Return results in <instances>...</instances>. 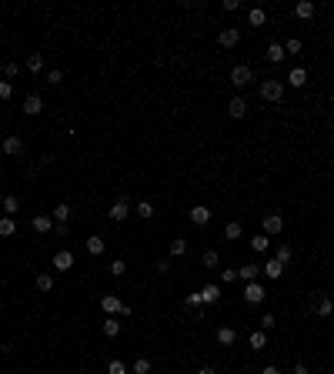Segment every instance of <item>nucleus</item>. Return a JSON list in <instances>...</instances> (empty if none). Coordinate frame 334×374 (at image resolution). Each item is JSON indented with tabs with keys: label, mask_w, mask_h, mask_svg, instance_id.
Segmentation results:
<instances>
[{
	"label": "nucleus",
	"mask_w": 334,
	"mask_h": 374,
	"mask_svg": "<svg viewBox=\"0 0 334 374\" xmlns=\"http://www.w3.org/2000/svg\"><path fill=\"white\" fill-rule=\"evenodd\" d=\"M261 97L268 104H281L284 100V84L281 80H261Z\"/></svg>",
	"instance_id": "obj_1"
},
{
	"label": "nucleus",
	"mask_w": 334,
	"mask_h": 374,
	"mask_svg": "<svg viewBox=\"0 0 334 374\" xmlns=\"http://www.w3.org/2000/svg\"><path fill=\"white\" fill-rule=\"evenodd\" d=\"M311 311H314L318 318H331V314H334V301L327 294H321V291H314V294H311Z\"/></svg>",
	"instance_id": "obj_2"
},
{
	"label": "nucleus",
	"mask_w": 334,
	"mask_h": 374,
	"mask_svg": "<svg viewBox=\"0 0 334 374\" xmlns=\"http://www.w3.org/2000/svg\"><path fill=\"white\" fill-rule=\"evenodd\" d=\"M101 308L107 311L111 318H114V314H124V318H127V314H130V304H124V301H120L117 294H104V297H101Z\"/></svg>",
	"instance_id": "obj_3"
},
{
	"label": "nucleus",
	"mask_w": 334,
	"mask_h": 374,
	"mask_svg": "<svg viewBox=\"0 0 334 374\" xmlns=\"http://www.w3.org/2000/svg\"><path fill=\"white\" fill-rule=\"evenodd\" d=\"M247 80H254V71H251L247 64H238L231 71V84H234V87H247Z\"/></svg>",
	"instance_id": "obj_4"
},
{
	"label": "nucleus",
	"mask_w": 334,
	"mask_h": 374,
	"mask_svg": "<svg viewBox=\"0 0 334 374\" xmlns=\"http://www.w3.org/2000/svg\"><path fill=\"white\" fill-rule=\"evenodd\" d=\"M107 217H111V221H127L130 217V207H127V197H120V200H114L111 204V211H107Z\"/></svg>",
	"instance_id": "obj_5"
},
{
	"label": "nucleus",
	"mask_w": 334,
	"mask_h": 374,
	"mask_svg": "<svg viewBox=\"0 0 334 374\" xmlns=\"http://www.w3.org/2000/svg\"><path fill=\"white\" fill-rule=\"evenodd\" d=\"M0 147H4L7 157H20V154H24V141H20V137H10V134L0 141Z\"/></svg>",
	"instance_id": "obj_6"
},
{
	"label": "nucleus",
	"mask_w": 334,
	"mask_h": 374,
	"mask_svg": "<svg viewBox=\"0 0 334 374\" xmlns=\"http://www.w3.org/2000/svg\"><path fill=\"white\" fill-rule=\"evenodd\" d=\"M264 297H268V291H264L261 284H254V281L244 287V301H247V304H261Z\"/></svg>",
	"instance_id": "obj_7"
},
{
	"label": "nucleus",
	"mask_w": 334,
	"mask_h": 374,
	"mask_svg": "<svg viewBox=\"0 0 334 374\" xmlns=\"http://www.w3.org/2000/svg\"><path fill=\"white\" fill-rule=\"evenodd\" d=\"M281 231H284V217H281V214H268V217H264V234H268V237H271V234H281Z\"/></svg>",
	"instance_id": "obj_8"
},
{
	"label": "nucleus",
	"mask_w": 334,
	"mask_h": 374,
	"mask_svg": "<svg viewBox=\"0 0 334 374\" xmlns=\"http://www.w3.org/2000/svg\"><path fill=\"white\" fill-rule=\"evenodd\" d=\"M20 111H24L27 117H37V114L44 111V100H40L37 94H30V97H24V107H20Z\"/></svg>",
	"instance_id": "obj_9"
},
{
	"label": "nucleus",
	"mask_w": 334,
	"mask_h": 374,
	"mask_svg": "<svg viewBox=\"0 0 334 374\" xmlns=\"http://www.w3.org/2000/svg\"><path fill=\"white\" fill-rule=\"evenodd\" d=\"M207 221H211V207H204V204H194V207H191V224L204 227Z\"/></svg>",
	"instance_id": "obj_10"
},
{
	"label": "nucleus",
	"mask_w": 334,
	"mask_h": 374,
	"mask_svg": "<svg viewBox=\"0 0 334 374\" xmlns=\"http://www.w3.org/2000/svg\"><path fill=\"white\" fill-rule=\"evenodd\" d=\"M238 40H241V30H238V27H224L221 37H217V44H221V47H234Z\"/></svg>",
	"instance_id": "obj_11"
},
{
	"label": "nucleus",
	"mask_w": 334,
	"mask_h": 374,
	"mask_svg": "<svg viewBox=\"0 0 334 374\" xmlns=\"http://www.w3.org/2000/svg\"><path fill=\"white\" fill-rule=\"evenodd\" d=\"M314 14H318V7H314L311 0H301V4H294V17H297V20H311Z\"/></svg>",
	"instance_id": "obj_12"
},
{
	"label": "nucleus",
	"mask_w": 334,
	"mask_h": 374,
	"mask_svg": "<svg viewBox=\"0 0 334 374\" xmlns=\"http://www.w3.org/2000/svg\"><path fill=\"white\" fill-rule=\"evenodd\" d=\"M261 271H264V278H271V281H278V278H281V274H284V264H281V261H278V257H271V261H268V264H264Z\"/></svg>",
	"instance_id": "obj_13"
},
{
	"label": "nucleus",
	"mask_w": 334,
	"mask_h": 374,
	"mask_svg": "<svg viewBox=\"0 0 334 374\" xmlns=\"http://www.w3.org/2000/svg\"><path fill=\"white\" fill-rule=\"evenodd\" d=\"M54 267H57V271H71V267H74V254H71V251H57V254H54Z\"/></svg>",
	"instance_id": "obj_14"
},
{
	"label": "nucleus",
	"mask_w": 334,
	"mask_h": 374,
	"mask_svg": "<svg viewBox=\"0 0 334 374\" xmlns=\"http://www.w3.org/2000/svg\"><path fill=\"white\" fill-rule=\"evenodd\" d=\"M227 114H231V117H244V114H247V100H244V97H231Z\"/></svg>",
	"instance_id": "obj_15"
},
{
	"label": "nucleus",
	"mask_w": 334,
	"mask_h": 374,
	"mask_svg": "<svg viewBox=\"0 0 334 374\" xmlns=\"http://www.w3.org/2000/svg\"><path fill=\"white\" fill-rule=\"evenodd\" d=\"M50 227H54V217H47V214H37V217H34V231H37V234H47Z\"/></svg>",
	"instance_id": "obj_16"
},
{
	"label": "nucleus",
	"mask_w": 334,
	"mask_h": 374,
	"mask_svg": "<svg viewBox=\"0 0 334 374\" xmlns=\"http://www.w3.org/2000/svg\"><path fill=\"white\" fill-rule=\"evenodd\" d=\"M287 84H294V87H304V84H308V71H304V67H294V71L287 74Z\"/></svg>",
	"instance_id": "obj_17"
},
{
	"label": "nucleus",
	"mask_w": 334,
	"mask_h": 374,
	"mask_svg": "<svg viewBox=\"0 0 334 374\" xmlns=\"http://www.w3.org/2000/svg\"><path fill=\"white\" fill-rule=\"evenodd\" d=\"M264 57H268L271 64H281L287 54H284V47H281V44H268V54H264Z\"/></svg>",
	"instance_id": "obj_18"
},
{
	"label": "nucleus",
	"mask_w": 334,
	"mask_h": 374,
	"mask_svg": "<svg viewBox=\"0 0 334 374\" xmlns=\"http://www.w3.org/2000/svg\"><path fill=\"white\" fill-rule=\"evenodd\" d=\"M17 234V221L14 217H0V237H14Z\"/></svg>",
	"instance_id": "obj_19"
},
{
	"label": "nucleus",
	"mask_w": 334,
	"mask_h": 374,
	"mask_svg": "<svg viewBox=\"0 0 334 374\" xmlns=\"http://www.w3.org/2000/svg\"><path fill=\"white\" fill-rule=\"evenodd\" d=\"M234 341H238L234 327H217V344H234Z\"/></svg>",
	"instance_id": "obj_20"
},
{
	"label": "nucleus",
	"mask_w": 334,
	"mask_h": 374,
	"mask_svg": "<svg viewBox=\"0 0 334 374\" xmlns=\"http://www.w3.org/2000/svg\"><path fill=\"white\" fill-rule=\"evenodd\" d=\"M201 297H204V304H214V301H221V287H217V284H207L204 291H201Z\"/></svg>",
	"instance_id": "obj_21"
},
{
	"label": "nucleus",
	"mask_w": 334,
	"mask_h": 374,
	"mask_svg": "<svg viewBox=\"0 0 334 374\" xmlns=\"http://www.w3.org/2000/svg\"><path fill=\"white\" fill-rule=\"evenodd\" d=\"M257 271H261V267H257V264H244V267H238V278H244L247 284H251V281L257 278Z\"/></svg>",
	"instance_id": "obj_22"
},
{
	"label": "nucleus",
	"mask_w": 334,
	"mask_h": 374,
	"mask_svg": "<svg viewBox=\"0 0 334 374\" xmlns=\"http://www.w3.org/2000/svg\"><path fill=\"white\" fill-rule=\"evenodd\" d=\"M0 204H4V214H17V207H20V200L14 197V194H4V200H0Z\"/></svg>",
	"instance_id": "obj_23"
},
{
	"label": "nucleus",
	"mask_w": 334,
	"mask_h": 374,
	"mask_svg": "<svg viewBox=\"0 0 334 374\" xmlns=\"http://www.w3.org/2000/svg\"><path fill=\"white\" fill-rule=\"evenodd\" d=\"M247 20H251V27H264V20H268V14H264L261 7H254V10H247Z\"/></svg>",
	"instance_id": "obj_24"
},
{
	"label": "nucleus",
	"mask_w": 334,
	"mask_h": 374,
	"mask_svg": "<svg viewBox=\"0 0 334 374\" xmlns=\"http://www.w3.org/2000/svg\"><path fill=\"white\" fill-rule=\"evenodd\" d=\"M241 234H244V227H241V221H231V224H227V227H224V237H227V241H238Z\"/></svg>",
	"instance_id": "obj_25"
},
{
	"label": "nucleus",
	"mask_w": 334,
	"mask_h": 374,
	"mask_svg": "<svg viewBox=\"0 0 334 374\" xmlns=\"http://www.w3.org/2000/svg\"><path fill=\"white\" fill-rule=\"evenodd\" d=\"M27 71H30V74L44 71V54H30V57H27Z\"/></svg>",
	"instance_id": "obj_26"
},
{
	"label": "nucleus",
	"mask_w": 334,
	"mask_h": 374,
	"mask_svg": "<svg viewBox=\"0 0 334 374\" xmlns=\"http://www.w3.org/2000/svg\"><path fill=\"white\" fill-rule=\"evenodd\" d=\"M268 348V334H264V331H254V334H251V351H264Z\"/></svg>",
	"instance_id": "obj_27"
},
{
	"label": "nucleus",
	"mask_w": 334,
	"mask_h": 374,
	"mask_svg": "<svg viewBox=\"0 0 334 374\" xmlns=\"http://www.w3.org/2000/svg\"><path fill=\"white\" fill-rule=\"evenodd\" d=\"M274 257H278L281 264H287L291 257H294V247H291V244H278V254H274Z\"/></svg>",
	"instance_id": "obj_28"
},
{
	"label": "nucleus",
	"mask_w": 334,
	"mask_h": 374,
	"mask_svg": "<svg viewBox=\"0 0 334 374\" xmlns=\"http://www.w3.org/2000/svg\"><path fill=\"white\" fill-rule=\"evenodd\" d=\"M251 247H254V251H268L271 237H268V234H254V237H251Z\"/></svg>",
	"instance_id": "obj_29"
},
{
	"label": "nucleus",
	"mask_w": 334,
	"mask_h": 374,
	"mask_svg": "<svg viewBox=\"0 0 334 374\" xmlns=\"http://www.w3.org/2000/svg\"><path fill=\"white\" fill-rule=\"evenodd\" d=\"M87 251L94 257H101L104 254V237H87Z\"/></svg>",
	"instance_id": "obj_30"
},
{
	"label": "nucleus",
	"mask_w": 334,
	"mask_h": 374,
	"mask_svg": "<svg viewBox=\"0 0 334 374\" xmlns=\"http://www.w3.org/2000/svg\"><path fill=\"white\" fill-rule=\"evenodd\" d=\"M104 334H107V337H117L120 334V321L107 318V321H104Z\"/></svg>",
	"instance_id": "obj_31"
},
{
	"label": "nucleus",
	"mask_w": 334,
	"mask_h": 374,
	"mask_svg": "<svg viewBox=\"0 0 334 374\" xmlns=\"http://www.w3.org/2000/svg\"><path fill=\"white\" fill-rule=\"evenodd\" d=\"M171 254H174V257L187 254V241H184V237H174V241H171Z\"/></svg>",
	"instance_id": "obj_32"
},
{
	"label": "nucleus",
	"mask_w": 334,
	"mask_h": 374,
	"mask_svg": "<svg viewBox=\"0 0 334 374\" xmlns=\"http://www.w3.org/2000/svg\"><path fill=\"white\" fill-rule=\"evenodd\" d=\"M67 217H71V207H67V204H57L54 207V221L57 224H67Z\"/></svg>",
	"instance_id": "obj_33"
},
{
	"label": "nucleus",
	"mask_w": 334,
	"mask_h": 374,
	"mask_svg": "<svg viewBox=\"0 0 334 374\" xmlns=\"http://www.w3.org/2000/svg\"><path fill=\"white\" fill-rule=\"evenodd\" d=\"M201 264H204V267H217V264H221V254H217V251H204Z\"/></svg>",
	"instance_id": "obj_34"
},
{
	"label": "nucleus",
	"mask_w": 334,
	"mask_h": 374,
	"mask_svg": "<svg viewBox=\"0 0 334 374\" xmlns=\"http://www.w3.org/2000/svg\"><path fill=\"white\" fill-rule=\"evenodd\" d=\"M34 284H37V291H50V287H54V278H50V274H37Z\"/></svg>",
	"instance_id": "obj_35"
},
{
	"label": "nucleus",
	"mask_w": 334,
	"mask_h": 374,
	"mask_svg": "<svg viewBox=\"0 0 334 374\" xmlns=\"http://www.w3.org/2000/svg\"><path fill=\"white\" fill-rule=\"evenodd\" d=\"M130 371H134V374H147V371H151V361H147V358H137Z\"/></svg>",
	"instance_id": "obj_36"
},
{
	"label": "nucleus",
	"mask_w": 334,
	"mask_h": 374,
	"mask_svg": "<svg viewBox=\"0 0 334 374\" xmlns=\"http://www.w3.org/2000/svg\"><path fill=\"white\" fill-rule=\"evenodd\" d=\"M107 374H127V364H124V361H117V358H114L111 364H107Z\"/></svg>",
	"instance_id": "obj_37"
},
{
	"label": "nucleus",
	"mask_w": 334,
	"mask_h": 374,
	"mask_svg": "<svg viewBox=\"0 0 334 374\" xmlns=\"http://www.w3.org/2000/svg\"><path fill=\"white\" fill-rule=\"evenodd\" d=\"M107 271H111L114 278H124V271H127V264H124V261H111V267H107Z\"/></svg>",
	"instance_id": "obj_38"
},
{
	"label": "nucleus",
	"mask_w": 334,
	"mask_h": 374,
	"mask_svg": "<svg viewBox=\"0 0 334 374\" xmlns=\"http://www.w3.org/2000/svg\"><path fill=\"white\" fill-rule=\"evenodd\" d=\"M137 214H141V217H154V204H151V200H141V204H137Z\"/></svg>",
	"instance_id": "obj_39"
},
{
	"label": "nucleus",
	"mask_w": 334,
	"mask_h": 374,
	"mask_svg": "<svg viewBox=\"0 0 334 374\" xmlns=\"http://www.w3.org/2000/svg\"><path fill=\"white\" fill-rule=\"evenodd\" d=\"M17 74H20V64H17V60H7V64H4V77H17Z\"/></svg>",
	"instance_id": "obj_40"
},
{
	"label": "nucleus",
	"mask_w": 334,
	"mask_h": 374,
	"mask_svg": "<svg viewBox=\"0 0 334 374\" xmlns=\"http://www.w3.org/2000/svg\"><path fill=\"white\" fill-rule=\"evenodd\" d=\"M14 97V87H10V80H0V100H10Z\"/></svg>",
	"instance_id": "obj_41"
},
{
	"label": "nucleus",
	"mask_w": 334,
	"mask_h": 374,
	"mask_svg": "<svg viewBox=\"0 0 334 374\" xmlns=\"http://www.w3.org/2000/svg\"><path fill=\"white\" fill-rule=\"evenodd\" d=\"M284 54H301V40H297V37H291V40L284 44Z\"/></svg>",
	"instance_id": "obj_42"
},
{
	"label": "nucleus",
	"mask_w": 334,
	"mask_h": 374,
	"mask_svg": "<svg viewBox=\"0 0 334 374\" xmlns=\"http://www.w3.org/2000/svg\"><path fill=\"white\" fill-rule=\"evenodd\" d=\"M60 80H64V71H47V84L60 87Z\"/></svg>",
	"instance_id": "obj_43"
},
{
	"label": "nucleus",
	"mask_w": 334,
	"mask_h": 374,
	"mask_svg": "<svg viewBox=\"0 0 334 374\" xmlns=\"http://www.w3.org/2000/svg\"><path fill=\"white\" fill-rule=\"evenodd\" d=\"M184 304H187V308H194V311H197L201 304H204V297H201V294H187V297H184Z\"/></svg>",
	"instance_id": "obj_44"
},
{
	"label": "nucleus",
	"mask_w": 334,
	"mask_h": 374,
	"mask_svg": "<svg viewBox=\"0 0 334 374\" xmlns=\"http://www.w3.org/2000/svg\"><path fill=\"white\" fill-rule=\"evenodd\" d=\"M261 331H264V334L274 331V314H264V318H261Z\"/></svg>",
	"instance_id": "obj_45"
},
{
	"label": "nucleus",
	"mask_w": 334,
	"mask_h": 374,
	"mask_svg": "<svg viewBox=\"0 0 334 374\" xmlns=\"http://www.w3.org/2000/svg\"><path fill=\"white\" fill-rule=\"evenodd\" d=\"M234 278H238V271H234V267H224V271H221V281H224V284H231Z\"/></svg>",
	"instance_id": "obj_46"
},
{
	"label": "nucleus",
	"mask_w": 334,
	"mask_h": 374,
	"mask_svg": "<svg viewBox=\"0 0 334 374\" xmlns=\"http://www.w3.org/2000/svg\"><path fill=\"white\" fill-rule=\"evenodd\" d=\"M154 271H157V274H167V271H171V264H167V261H157V264H154Z\"/></svg>",
	"instance_id": "obj_47"
},
{
	"label": "nucleus",
	"mask_w": 334,
	"mask_h": 374,
	"mask_svg": "<svg viewBox=\"0 0 334 374\" xmlns=\"http://www.w3.org/2000/svg\"><path fill=\"white\" fill-rule=\"evenodd\" d=\"M294 374H311V371H308V367L301 364V361H297V364H294Z\"/></svg>",
	"instance_id": "obj_48"
},
{
	"label": "nucleus",
	"mask_w": 334,
	"mask_h": 374,
	"mask_svg": "<svg viewBox=\"0 0 334 374\" xmlns=\"http://www.w3.org/2000/svg\"><path fill=\"white\" fill-rule=\"evenodd\" d=\"M261 374H281V371H278V367H274V364H268V367H264Z\"/></svg>",
	"instance_id": "obj_49"
},
{
	"label": "nucleus",
	"mask_w": 334,
	"mask_h": 374,
	"mask_svg": "<svg viewBox=\"0 0 334 374\" xmlns=\"http://www.w3.org/2000/svg\"><path fill=\"white\" fill-rule=\"evenodd\" d=\"M197 374H214V367H201V371Z\"/></svg>",
	"instance_id": "obj_50"
},
{
	"label": "nucleus",
	"mask_w": 334,
	"mask_h": 374,
	"mask_svg": "<svg viewBox=\"0 0 334 374\" xmlns=\"http://www.w3.org/2000/svg\"><path fill=\"white\" fill-rule=\"evenodd\" d=\"M0 141H4V127H0Z\"/></svg>",
	"instance_id": "obj_51"
},
{
	"label": "nucleus",
	"mask_w": 334,
	"mask_h": 374,
	"mask_svg": "<svg viewBox=\"0 0 334 374\" xmlns=\"http://www.w3.org/2000/svg\"><path fill=\"white\" fill-rule=\"evenodd\" d=\"M0 351H7V348H0Z\"/></svg>",
	"instance_id": "obj_52"
}]
</instances>
